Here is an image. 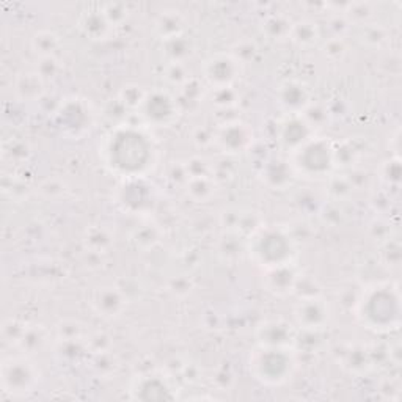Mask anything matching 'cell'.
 Segmentation results:
<instances>
[{
	"label": "cell",
	"mask_w": 402,
	"mask_h": 402,
	"mask_svg": "<svg viewBox=\"0 0 402 402\" xmlns=\"http://www.w3.org/2000/svg\"><path fill=\"white\" fill-rule=\"evenodd\" d=\"M294 317L303 330L319 331L327 327L330 321V308L321 296L303 299L296 306Z\"/></svg>",
	"instance_id": "cell-10"
},
{
	"label": "cell",
	"mask_w": 402,
	"mask_h": 402,
	"mask_svg": "<svg viewBox=\"0 0 402 402\" xmlns=\"http://www.w3.org/2000/svg\"><path fill=\"white\" fill-rule=\"evenodd\" d=\"M296 360L289 349L263 347L257 350L250 359V369L254 379L266 385H282L294 371Z\"/></svg>",
	"instance_id": "cell-4"
},
{
	"label": "cell",
	"mask_w": 402,
	"mask_h": 402,
	"mask_svg": "<svg viewBox=\"0 0 402 402\" xmlns=\"http://www.w3.org/2000/svg\"><path fill=\"white\" fill-rule=\"evenodd\" d=\"M359 317L368 329L390 330L399 322V297L392 296L390 285H375L368 288L357 302Z\"/></svg>",
	"instance_id": "cell-2"
},
{
	"label": "cell",
	"mask_w": 402,
	"mask_h": 402,
	"mask_svg": "<svg viewBox=\"0 0 402 402\" xmlns=\"http://www.w3.org/2000/svg\"><path fill=\"white\" fill-rule=\"evenodd\" d=\"M140 110L145 123L156 127H167L178 120L180 102L165 92H152L146 94Z\"/></svg>",
	"instance_id": "cell-7"
},
{
	"label": "cell",
	"mask_w": 402,
	"mask_h": 402,
	"mask_svg": "<svg viewBox=\"0 0 402 402\" xmlns=\"http://www.w3.org/2000/svg\"><path fill=\"white\" fill-rule=\"evenodd\" d=\"M57 354L62 360H71L78 361L79 357L84 354V346H82V340H66V341H59V349H57Z\"/></svg>",
	"instance_id": "cell-38"
},
{
	"label": "cell",
	"mask_w": 402,
	"mask_h": 402,
	"mask_svg": "<svg viewBox=\"0 0 402 402\" xmlns=\"http://www.w3.org/2000/svg\"><path fill=\"white\" fill-rule=\"evenodd\" d=\"M201 98V85L199 80L190 78L186 84L181 87V99L195 102Z\"/></svg>",
	"instance_id": "cell-47"
},
{
	"label": "cell",
	"mask_w": 402,
	"mask_h": 402,
	"mask_svg": "<svg viewBox=\"0 0 402 402\" xmlns=\"http://www.w3.org/2000/svg\"><path fill=\"white\" fill-rule=\"evenodd\" d=\"M257 336L263 347L289 349L296 343L294 330L285 321H267L261 324L257 330Z\"/></svg>",
	"instance_id": "cell-12"
},
{
	"label": "cell",
	"mask_w": 402,
	"mask_h": 402,
	"mask_svg": "<svg viewBox=\"0 0 402 402\" xmlns=\"http://www.w3.org/2000/svg\"><path fill=\"white\" fill-rule=\"evenodd\" d=\"M132 398L142 401L156 399H171L175 394L171 393L170 385L159 375H145L140 378L132 387Z\"/></svg>",
	"instance_id": "cell-16"
},
{
	"label": "cell",
	"mask_w": 402,
	"mask_h": 402,
	"mask_svg": "<svg viewBox=\"0 0 402 402\" xmlns=\"http://www.w3.org/2000/svg\"><path fill=\"white\" fill-rule=\"evenodd\" d=\"M291 167L294 173L306 178L329 176L335 167L333 146L324 138H310L308 142L292 151Z\"/></svg>",
	"instance_id": "cell-5"
},
{
	"label": "cell",
	"mask_w": 402,
	"mask_h": 402,
	"mask_svg": "<svg viewBox=\"0 0 402 402\" xmlns=\"http://www.w3.org/2000/svg\"><path fill=\"white\" fill-rule=\"evenodd\" d=\"M292 175H294V170H292L291 164L282 161V159H273V161L266 162L263 167V180L272 189L282 190L289 186Z\"/></svg>",
	"instance_id": "cell-19"
},
{
	"label": "cell",
	"mask_w": 402,
	"mask_h": 402,
	"mask_svg": "<svg viewBox=\"0 0 402 402\" xmlns=\"http://www.w3.org/2000/svg\"><path fill=\"white\" fill-rule=\"evenodd\" d=\"M213 180L220 184V182H227V181H231L233 180V175H234V170L229 162H219L217 167H213Z\"/></svg>",
	"instance_id": "cell-49"
},
{
	"label": "cell",
	"mask_w": 402,
	"mask_h": 402,
	"mask_svg": "<svg viewBox=\"0 0 402 402\" xmlns=\"http://www.w3.org/2000/svg\"><path fill=\"white\" fill-rule=\"evenodd\" d=\"M301 117L306 121V124H308L313 131L316 129V127H324V124L329 121V110L327 107L322 106V104H317V102H310L308 107L305 108V110L301 113Z\"/></svg>",
	"instance_id": "cell-31"
},
{
	"label": "cell",
	"mask_w": 402,
	"mask_h": 402,
	"mask_svg": "<svg viewBox=\"0 0 402 402\" xmlns=\"http://www.w3.org/2000/svg\"><path fill=\"white\" fill-rule=\"evenodd\" d=\"M227 155H241L252 148L253 131L252 127L239 120L222 123L215 131V142Z\"/></svg>",
	"instance_id": "cell-9"
},
{
	"label": "cell",
	"mask_w": 402,
	"mask_h": 402,
	"mask_svg": "<svg viewBox=\"0 0 402 402\" xmlns=\"http://www.w3.org/2000/svg\"><path fill=\"white\" fill-rule=\"evenodd\" d=\"M292 22L285 15H272L263 22V34L273 41H283L289 38Z\"/></svg>",
	"instance_id": "cell-25"
},
{
	"label": "cell",
	"mask_w": 402,
	"mask_h": 402,
	"mask_svg": "<svg viewBox=\"0 0 402 402\" xmlns=\"http://www.w3.org/2000/svg\"><path fill=\"white\" fill-rule=\"evenodd\" d=\"M297 273L291 264H283L266 269L264 285L267 291L275 296H288L294 291Z\"/></svg>",
	"instance_id": "cell-15"
},
{
	"label": "cell",
	"mask_w": 402,
	"mask_h": 402,
	"mask_svg": "<svg viewBox=\"0 0 402 402\" xmlns=\"http://www.w3.org/2000/svg\"><path fill=\"white\" fill-rule=\"evenodd\" d=\"M184 30H186V21H184V17L180 11L175 10L164 11L155 21L156 35L164 41L182 36Z\"/></svg>",
	"instance_id": "cell-18"
},
{
	"label": "cell",
	"mask_w": 402,
	"mask_h": 402,
	"mask_svg": "<svg viewBox=\"0 0 402 402\" xmlns=\"http://www.w3.org/2000/svg\"><path fill=\"white\" fill-rule=\"evenodd\" d=\"M373 15V6L369 3H349L347 10L344 11V17L350 22H366Z\"/></svg>",
	"instance_id": "cell-39"
},
{
	"label": "cell",
	"mask_w": 402,
	"mask_h": 402,
	"mask_svg": "<svg viewBox=\"0 0 402 402\" xmlns=\"http://www.w3.org/2000/svg\"><path fill=\"white\" fill-rule=\"evenodd\" d=\"M311 136L313 129L306 124V121L301 115H289L288 120L282 124V129H280V140L292 151L308 142L310 138H313Z\"/></svg>",
	"instance_id": "cell-17"
},
{
	"label": "cell",
	"mask_w": 402,
	"mask_h": 402,
	"mask_svg": "<svg viewBox=\"0 0 402 402\" xmlns=\"http://www.w3.org/2000/svg\"><path fill=\"white\" fill-rule=\"evenodd\" d=\"M250 245H248L250 257H253L258 264L264 266V269L291 264L294 257V241L289 233L280 228L261 227L257 233L250 236Z\"/></svg>",
	"instance_id": "cell-3"
},
{
	"label": "cell",
	"mask_w": 402,
	"mask_h": 402,
	"mask_svg": "<svg viewBox=\"0 0 402 402\" xmlns=\"http://www.w3.org/2000/svg\"><path fill=\"white\" fill-rule=\"evenodd\" d=\"M59 48L60 40L52 31H38V34L31 38V49H34V52L40 57V59H43V57H54Z\"/></svg>",
	"instance_id": "cell-28"
},
{
	"label": "cell",
	"mask_w": 402,
	"mask_h": 402,
	"mask_svg": "<svg viewBox=\"0 0 402 402\" xmlns=\"http://www.w3.org/2000/svg\"><path fill=\"white\" fill-rule=\"evenodd\" d=\"M242 239H244V236L233 233V231H228L227 234H223L219 241V244H217V250H219L220 257L228 261L238 259L245 248Z\"/></svg>",
	"instance_id": "cell-27"
},
{
	"label": "cell",
	"mask_w": 402,
	"mask_h": 402,
	"mask_svg": "<svg viewBox=\"0 0 402 402\" xmlns=\"http://www.w3.org/2000/svg\"><path fill=\"white\" fill-rule=\"evenodd\" d=\"M85 250L104 253L113 244V236L106 227H92L85 234Z\"/></svg>",
	"instance_id": "cell-26"
},
{
	"label": "cell",
	"mask_w": 402,
	"mask_h": 402,
	"mask_svg": "<svg viewBox=\"0 0 402 402\" xmlns=\"http://www.w3.org/2000/svg\"><path fill=\"white\" fill-rule=\"evenodd\" d=\"M238 101L239 93L234 90V87L213 88V93H210V102L220 110H229L238 104Z\"/></svg>",
	"instance_id": "cell-30"
},
{
	"label": "cell",
	"mask_w": 402,
	"mask_h": 402,
	"mask_svg": "<svg viewBox=\"0 0 402 402\" xmlns=\"http://www.w3.org/2000/svg\"><path fill=\"white\" fill-rule=\"evenodd\" d=\"M258 54V46L253 41H242L241 44L234 48L231 55L234 59H238L242 65L247 63L248 60H253L254 55Z\"/></svg>",
	"instance_id": "cell-46"
},
{
	"label": "cell",
	"mask_w": 402,
	"mask_h": 402,
	"mask_svg": "<svg viewBox=\"0 0 402 402\" xmlns=\"http://www.w3.org/2000/svg\"><path fill=\"white\" fill-rule=\"evenodd\" d=\"M106 159L108 167L127 180L142 178L155 162V148L136 126H120L107 140Z\"/></svg>",
	"instance_id": "cell-1"
},
{
	"label": "cell",
	"mask_w": 402,
	"mask_h": 402,
	"mask_svg": "<svg viewBox=\"0 0 402 402\" xmlns=\"http://www.w3.org/2000/svg\"><path fill=\"white\" fill-rule=\"evenodd\" d=\"M146 93L142 87L138 85H126L123 90L120 92L118 101L123 104L126 108H140L143 104V101L146 98Z\"/></svg>",
	"instance_id": "cell-33"
},
{
	"label": "cell",
	"mask_w": 402,
	"mask_h": 402,
	"mask_svg": "<svg viewBox=\"0 0 402 402\" xmlns=\"http://www.w3.org/2000/svg\"><path fill=\"white\" fill-rule=\"evenodd\" d=\"M55 333L59 341L82 340V338H84V327H82L80 322L74 321V319H65V321H60L57 324Z\"/></svg>",
	"instance_id": "cell-34"
},
{
	"label": "cell",
	"mask_w": 402,
	"mask_h": 402,
	"mask_svg": "<svg viewBox=\"0 0 402 402\" xmlns=\"http://www.w3.org/2000/svg\"><path fill=\"white\" fill-rule=\"evenodd\" d=\"M190 288H192V283H190V280L187 277H178L175 280H171L170 283V291L176 296L189 294Z\"/></svg>",
	"instance_id": "cell-51"
},
{
	"label": "cell",
	"mask_w": 402,
	"mask_h": 402,
	"mask_svg": "<svg viewBox=\"0 0 402 402\" xmlns=\"http://www.w3.org/2000/svg\"><path fill=\"white\" fill-rule=\"evenodd\" d=\"M127 305L126 292L118 286H101L94 289L92 296V306L99 316L113 319L124 311Z\"/></svg>",
	"instance_id": "cell-11"
},
{
	"label": "cell",
	"mask_w": 402,
	"mask_h": 402,
	"mask_svg": "<svg viewBox=\"0 0 402 402\" xmlns=\"http://www.w3.org/2000/svg\"><path fill=\"white\" fill-rule=\"evenodd\" d=\"M354 184L346 176H333L329 181V192L335 200H341L352 192Z\"/></svg>",
	"instance_id": "cell-41"
},
{
	"label": "cell",
	"mask_w": 402,
	"mask_h": 402,
	"mask_svg": "<svg viewBox=\"0 0 402 402\" xmlns=\"http://www.w3.org/2000/svg\"><path fill=\"white\" fill-rule=\"evenodd\" d=\"M278 104L289 115H301L311 102L308 88L297 80H286L277 93Z\"/></svg>",
	"instance_id": "cell-13"
},
{
	"label": "cell",
	"mask_w": 402,
	"mask_h": 402,
	"mask_svg": "<svg viewBox=\"0 0 402 402\" xmlns=\"http://www.w3.org/2000/svg\"><path fill=\"white\" fill-rule=\"evenodd\" d=\"M322 52L330 60H341L347 52V43H346V40H344V38L331 36L324 43Z\"/></svg>",
	"instance_id": "cell-37"
},
{
	"label": "cell",
	"mask_w": 402,
	"mask_h": 402,
	"mask_svg": "<svg viewBox=\"0 0 402 402\" xmlns=\"http://www.w3.org/2000/svg\"><path fill=\"white\" fill-rule=\"evenodd\" d=\"M165 43V55L168 57L170 63H184V60L192 54V44L184 36L173 38Z\"/></svg>",
	"instance_id": "cell-29"
},
{
	"label": "cell",
	"mask_w": 402,
	"mask_h": 402,
	"mask_svg": "<svg viewBox=\"0 0 402 402\" xmlns=\"http://www.w3.org/2000/svg\"><path fill=\"white\" fill-rule=\"evenodd\" d=\"M217 182L210 176H200V178H189L186 182L187 195L195 203H206L213 199L215 194Z\"/></svg>",
	"instance_id": "cell-23"
},
{
	"label": "cell",
	"mask_w": 402,
	"mask_h": 402,
	"mask_svg": "<svg viewBox=\"0 0 402 402\" xmlns=\"http://www.w3.org/2000/svg\"><path fill=\"white\" fill-rule=\"evenodd\" d=\"M48 331L41 325H27L25 333L21 338L17 346L21 347L24 352L27 354H36L48 344Z\"/></svg>",
	"instance_id": "cell-24"
},
{
	"label": "cell",
	"mask_w": 402,
	"mask_h": 402,
	"mask_svg": "<svg viewBox=\"0 0 402 402\" xmlns=\"http://www.w3.org/2000/svg\"><path fill=\"white\" fill-rule=\"evenodd\" d=\"M112 346L110 338H108L106 333H96L93 335L90 340L87 341V349L90 347L94 354H101V352H108V349Z\"/></svg>",
	"instance_id": "cell-48"
},
{
	"label": "cell",
	"mask_w": 402,
	"mask_h": 402,
	"mask_svg": "<svg viewBox=\"0 0 402 402\" xmlns=\"http://www.w3.org/2000/svg\"><path fill=\"white\" fill-rule=\"evenodd\" d=\"M189 178H200V176H209L213 173V167L201 157H192L184 164Z\"/></svg>",
	"instance_id": "cell-44"
},
{
	"label": "cell",
	"mask_w": 402,
	"mask_h": 402,
	"mask_svg": "<svg viewBox=\"0 0 402 402\" xmlns=\"http://www.w3.org/2000/svg\"><path fill=\"white\" fill-rule=\"evenodd\" d=\"M242 63L234 59L231 54H215L204 62L203 74L204 79L213 88L233 87L241 78Z\"/></svg>",
	"instance_id": "cell-8"
},
{
	"label": "cell",
	"mask_w": 402,
	"mask_h": 402,
	"mask_svg": "<svg viewBox=\"0 0 402 402\" xmlns=\"http://www.w3.org/2000/svg\"><path fill=\"white\" fill-rule=\"evenodd\" d=\"M60 69H62V66L55 57H43V59H40V62H38V65H36V73L40 74V78L44 82L54 80L57 76H59Z\"/></svg>",
	"instance_id": "cell-40"
},
{
	"label": "cell",
	"mask_w": 402,
	"mask_h": 402,
	"mask_svg": "<svg viewBox=\"0 0 402 402\" xmlns=\"http://www.w3.org/2000/svg\"><path fill=\"white\" fill-rule=\"evenodd\" d=\"M25 329H27V325L22 324L21 321H16V319H8V321H5L2 325V336L5 343L16 344L17 346L21 338L25 333Z\"/></svg>",
	"instance_id": "cell-36"
},
{
	"label": "cell",
	"mask_w": 402,
	"mask_h": 402,
	"mask_svg": "<svg viewBox=\"0 0 402 402\" xmlns=\"http://www.w3.org/2000/svg\"><path fill=\"white\" fill-rule=\"evenodd\" d=\"M165 79H167L171 85L182 87L190 79V74L184 63H170L165 68Z\"/></svg>",
	"instance_id": "cell-42"
},
{
	"label": "cell",
	"mask_w": 402,
	"mask_h": 402,
	"mask_svg": "<svg viewBox=\"0 0 402 402\" xmlns=\"http://www.w3.org/2000/svg\"><path fill=\"white\" fill-rule=\"evenodd\" d=\"M330 29L333 31V36L343 38L349 29V21L344 16H335L333 19H330Z\"/></svg>",
	"instance_id": "cell-52"
},
{
	"label": "cell",
	"mask_w": 402,
	"mask_h": 402,
	"mask_svg": "<svg viewBox=\"0 0 402 402\" xmlns=\"http://www.w3.org/2000/svg\"><path fill=\"white\" fill-rule=\"evenodd\" d=\"M363 43H366L368 46H380L382 43L387 40V31L384 27H380V25H368L363 30Z\"/></svg>",
	"instance_id": "cell-45"
},
{
	"label": "cell",
	"mask_w": 402,
	"mask_h": 402,
	"mask_svg": "<svg viewBox=\"0 0 402 402\" xmlns=\"http://www.w3.org/2000/svg\"><path fill=\"white\" fill-rule=\"evenodd\" d=\"M101 11L112 27L113 25L123 24L127 19V6L124 3L108 2V3L101 5Z\"/></svg>",
	"instance_id": "cell-35"
},
{
	"label": "cell",
	"mask_w": 402,
	"mask_h": 402,
	"mask_svg": "<svg viewBox=\"0 0 402 402\" xmlns=\"http://www.w3.org/2000/svg\"><path fill=\"white\" fill-rule=\"evenodd\" d=\"M134 242H136L137 247L140 248L155 247L159 242L157 229L151 228V227H143V228L137 229L136 234H134Z\"/></svg>",
	"instance_id": "cell-43"
},
{
	"label": "cell",
	"mask_w": 402,
	"mask_h": 402,
	"mask_svg": "<svg viewBox=\"0 0 402 402\" xmlns=\"http://www.w3.org/2000/svg\"><path fill=\"white\" fill-rule=\"evenodd\" d=\"M40 380V369L25 357H8L0 368L2 390L11 398H22L35 390Z\"/></svg>",
	"instance_id": "cell-6"
},
{
	"label": "cell",
	"mask_w": 402,
	"mask_h": 402,
	"mask_svg": "<svg viewBox=\"0 0 402 402\" xmlns=\"http://www.w3.org/2000/svg\"><path fill=\"white\" fill-rule=\"evenodd\" d=\"M30 156L29 145L17 138H8L3 142V157L10 162H21Z\"/></svg>",
	"instance_id": "cell-32"
},
{
	"label": "cell",
	"mask_w": 402,
	"mask_h": 402,
	"mask_svg": "<svg viewBox=\"0 0 402 402\" xmlns=\"http://www.w3.org/2000/svg\"><path fill=\"white\" fill-rule=\"evenodd\" d=\"M319 36H321V31L316 22L308 21V19H303V21L292 22L289 40L297 44L299 48H310L315 46L317 43Z\"/></svg>",
	"instance_id": "cell-22"
},
{
	"label": "cell",
	"mask_w": 402,
	"mask_h": 402,
	"mask_svg": "<svg viewBox=\"0 0 402 402\" xmlns=\"http://www.w3.org/2000/svg\"><path fill=\"white\" fill-rule=\"evenodd\" d=\"M79 27L88 38H92V40H102V38L108 35L112 25L107 22L106 16L102 15L99 8L84 13L79 21Z\"/></svg>",
	"instance_id": "cell-21"
},
{
	"label": "cell",
	"mask_w": 402,
	"mask_h": 402,
	"mask_svg": "<svg viewBox=\"0 0 402 402\" xmlns=\"http://www.w3.org/2000/svg\"><path fill=\"white\" fill-rule=\"evenodd\" d=\"M16 94L22 101H36L44 93V80L36 71H27L16 78Z\"/></svg>",
	"instance_id": "cell-20"
},
{
	"label": "cell",
	"mask_w": 402,
	"mask_h": 402,
	"mask_svg": "<svg viewBox=\"0 0 402 402\" xmlns=\"http://www.w3.org/2000/svg\"><path fill=\"white\" fill-rule=\"evenodd\" d=\"M194 142L201 148H206V146L215 142V132L208 129V127H199L194 132Z\"/></svg>",
	"instance_id": "cell-50"
},
{
	"label": "cell",
	"mask_w": 402,
	"mask_h": 402,
	"mask_svg": "<svg viewBox=\"0 0 402 402\" xmlns=\"http://www.w3.org/2000/svg\"><path fill=\"white\" fill-rule=\"evenodd\" d=\"M150 186L142 181V178H131L123 187H121V195H120V203L123 204L124 209L132 210L136 209V200H138V206H140V213L143 210L151 209V204L155 201L152 199V192H151Z\"/></svg>",
	"instance_id": "cell-14"
}]
</instances>
